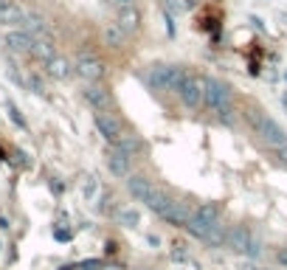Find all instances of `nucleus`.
I'll use <instances>...</instances> for the list:
<instances>
[{
	"label": "nucleus",
	"mask_w": 287,
	"mask_h": 270,
	"mask_svg": "<svg viewBox=\"0 0 287 270\" xmlns=\"http://www.w3.org/2000/svg\"><path fill=\"white\" fill-rule=\"evenodd\" d=\"M206 110H211L220 121L231 124V113H234V93L228 85H223L220 79L206 76Z\"/></svg>",
	"instance_id": "1"
},
{
	"label": "nucleus",
	"mask_w": 287,
	"mask_h": 270,
	"mask_svg": "<svg viewBox=\"0 0 287 270\" xmlns=\"http://www.w3.org/2000/svg\"><path fill=\"white\" fill-rule=\"evenodd\" d=\"M245 116H248V121H250V127H254V133L259 135L271 149H279V147H284V143H287V133L279 127L276 121H273L271 116H267V113H262V110H248Z\"/></svg>",
	"instance_id": "2"
},
{
	"label": "nucleus",
	"mask_w": 287,
	"mask_h": 270,
	"mask_svg": "<svg viewBox=\"0 0 287 270\" xmlns=\"http://www.w3.org/2000/svg\"><path fill=\"white\" fill-rule=\"evenodd\" d=\"M217 223H220V206H217V203H203V206L191 214V220L186 223V231L194 239H200V242H203L206 233L211 231Z\"/></svg>",
	"instance_id": "3"
},
{
	"label": "nucleus",
	"mask_w": 287,
	"mask_h": 270,
	"mask_svg": "<svg viewBox=\"0 0 287 270\" xmlns=\"http://www.w3.org/2000/svg\"><path fill=\"white\" fill-rule=\"evenodd\" d=\"M183 76H186V70H181V68H172V65H155V68L147 74V82H149V87H152V90H160V93H172V90L177 93Z\"/></svg>",
	"instance_id": "4"
},
{
	"label": "nucleus",
	"mask_w": 287,
	"mask_h": 270,
	"mask_svg": "<svg viewBox=\"0 0 287 270\" xmlns=\"http://www.w3.org/2000/svg\"><path fill=\"white\" fill-rule=\"evenodd\" d=\"M177 96L183 99V104L189 110H200L206 107V76H194V74H186L177 87Z\"/></svg>",
	"instance_id": "5"
},
{
	"label": "nucleus",
	"mask_w": 287,
	"mask_h": 270,
	"mask_svg": "<svg viewBox=\"0 0 287 270\" xmlns=\"http://www.w3.org/2000/svg\"><path fill=\"white\" fill-rule=\"evenodd\" d=\"M76 74H79L87 85H91V82H99L101 76H104V62H101L99 57H93V53H82L79 62H76Z\"/></svg>",
	"instance_id": "6"
},
{
	"label": "nucleus",
	"mask_w": 287,
	"mask_h": 270,
	"mask_svg": "<svg viewBox=\"0 0 287 270\" xmlns=\"http://www.w3.org/2000/svg\"><path fill=\"white\" fill-rule=\"evenodd\" d=\"M96 130H99L107 141H116V138L124 133V124H121V118H118L116 113L99 110V113H96Z\"/></svg>",
	"instance_id": "7"
},
{
	"label": "nucleus",
	"mask_w": 287,
	"mask_h": 270,
	"mask_svg": "<svg viewBox=\"0 0 287 270\" xmlns=\"http://www.w3.org/2000/svg\"><path fill=\"white\" fill-rule=\"evenodd\" d=\"M191 214H194V211H191V206L186 200H172L160 217H164L169 225H183V228H186V223L191 220Z\"/></svg>",
	"instance_id": "8"
},
{
	"label": "nucleus",
	"mask_w": 287,
	"mask_h": 270,
	"mask_svg": "<svg viewBox=\"0 0 287 270\" xmlns=\"http://www.w3.org/2000/svg\"><path fill=\"white\" fill-rule=\"evenodd\" d=\"M250 242H254V233L248 231L245 225H231L228 228V237H225V245L237 254H248Z\"/></svg>",
	"instance_id": "9"
},
{
	"label": "nucleus",
	"mask_w": 287,
	"mask_h": 270,
	"mask_svg": "<svg viewBox=\"0 0 287 270\" xmlns=\"http://www.w3.org/2000/svg\"><path fill=\"white\" fill-rule=\"evenodd\" d=\"M26 17H28V9H23V6L11 3V0L0 6V26H11V28L26 26Z\"/></svg>",
	"instance_id": "10"
},
{
	"label": "nucleus",
	"mask_w": 287,
	"mask_h": 270,
	"mask_svg": "<svg viewBox=\"0 0 287 270\" xmlns=\"http://www.w3.org/2000/svg\"><path fill=\"white\" fill-rule=\"evenodd\" d=\"M130 155L127 152H121V149H116L113 147L110 152H107V169H110V175H116V177H130Z\"/></svg>",
	"instance_id": "11"
},
{
	"label": "nucleus",
	"mask_w": 287,
	"mask_h": 270,
	"mask_svg": "<svg viewBox=\"0 0 287 270\" xmlns=\"http://www.w3.org/2000/svg\"><path fill=\"white\" fill-rule=\"evenodd\" d=\"M6 45L14 53H31L34 51V34L31 31H9L6 34Z\"/></svg>",
	"instance_id": "12"
},
{
	"label": "nucleus",
	"mask_w": 287,
	"mask_h": 270,
	"mask_svg": "<svg viewBox=\"0 0 287 270\" xmlns=\"http://www.w3.org/2000/svg\"><path fill=\"white\" fill-rule=\"evenodd\" d=\"M85 99L93 110H107V107H110V90L101 87L99 82H91L87 90H85Z\"/></svg>",
	"instance_id": "13"
},
{
	"label": "nucleus",
	"mask_w": 287,
	"mask_h": 270,
	"mask_svg": "<svg viewBox=\"0 0 287 270\" xmlns=\"http://www.w3.org/2000/svg\"><path fill=\"white\" fill-rule=\"evenodd\" d=\"M127 189H130V194L135 197L138 203H147V197L152 194V180H147L144 175H130V180H127Z\"/></svg>",
	"instance_id": "14"
},
{
	"label": "nucleus",
	"mask_w": 287,
	"mask_h": 270,
	"mask_svg": "<svg viewBox=\"0 0 287 270\" xmlns=\"http://www.w3.org/2000/svg\"><path fill=\"white\" fill-rule=\"evenodd\" d=\"M45 70H48V76H53V79H68L70 74H76V65H70L68 59H62V57H53V59L45 62Z\"/></svg>",
	"instance_id": "15"
},
{
	"label": "nucleus",
	"mask_w": 287,
	"mask_h": 270,
	"mask_svg": "<svg viewBox=\"0 0 287 270\" xmlns=\"http://www.w3.org/2000/svg\"><path fill=\"white\" fill-rule=\"evenodd\" d=\"M113 147L121 149V152H127L130 158H133V155H138V152H144V141H141L138 135H133V133H121L116 141H113Z\"/></svg>",
	"instance_id": "16"
},
{
	"label": "nucleus",
	"mask_w": 287,
	"mask_h": 270,
	"mask_svg": "<svg viewBox=\"0 0 287 270\" xmlns=\"http://www.w3.org/2000/svg\"><path fill=\"white\" fill-rule=\"evenodd\" d=\"M31 53H34L37 59H43V62H48V59L57 57L51 37H45V34H34V51H31Z\"/></svg>",
	"instance_id": "17"
},
{
	"label": "nucleus",
	"mask_w": 287,
	"mask_h": 270,
	"mask_svg": "<svg viewBox=\"0 0 287 270\" xmlns=\"http://www.w3.org/2000/svg\"><path fill=\"white\" fill-rule=\"evenodd\" d=\"M169 203H172V197L166 194L164 189H158V186H155V189H152V194L147 197V203H144V206H147L149 211H155V214H164Z\"/></svg>",
	"instance_id": "18"
},
{
	"label": "nucleus",
	"mask_w": 287,
	"mask_h": 270,
	"mask_svg": "<svg viewBox=\"0 0 287 270\" xmlns=\"http://www.w3.org/2000/svg\"><path fill=\"white\" fill-rule=\"evenodd\" d=\"M138 20H141V14L133 9V6H121V11H118V26L124 28V31H135L138 28Z\"/></svg>",
	"instance_id": "19"
},
{
	"label": "nucleus",
	"mask_w": 287,
	"mask_h": 270,
	"mask_svg": "<svg viewBox=\"0 0 287 270\" xmlns=\"http://www.w3.org/2000/svg\"><path fill=\"white\" fill-rule=\"evenodd\" d=\"M124 40H127V31H124L118 23H110V26L104 28V43H107V45L121 48V45H124Z\"/></svg>",
	"instance_id": "20"
},
{
	"label": "nucleus",
	"mask_w": 287,
	"mask_h": 270,
	"mask_svg": "<svg viewBox=\"0 0 287 270\" xmlns=\"http://www.w3.org/2000/svg\"><path fill=\"white\" fill-rule=\"evenodd\" d=\"M225 237H228V228H223V223H217L211 231L206 233V239H203V242L211 245V248H220V245H225Z\"/></svg>",
	"instance_id": "21"
},
{
	"label": "nucleus",
	"mask_w": 287,
	"mask_h": 270,
	"mask_svg": "<svg viewBox=\"0 0 287 270\" xmlns=\"http://www.w3.org/2000/svg\"><path fill=\"white\" fill-rule=\"evenodd\" d=\"M9 116H11V121H14V124H17V127H20V130H26V118L20 116V110H17V107L11 104V101H9Z\"/></svg>",
	"instance_id": "22"
},
{
	"label": "nucleus",
	"mask_w": 287,
	"mask_h": 270,
	"mask_svg": "<svg viewBox=\"0 0 287 270\" xmlns=\"http://www.w3.org/2000/svg\"><path fill=\"white\" fill-rule=\"evenodd\" d=\"M118 220H121L124 225L133 228V225H138V211H121V214H118Z\"/></svg>",
	"instance_id": "23"
},
{
	"label": "nucleus",
	"mask_w": 287,
	"mask_h": 270,
	"mask_svg": "<svg viewBox=\"0 0 287 270\" xmlns=\"http://www.w3.org/2000/svg\"><path fill=\"white\" fill-rule=\"evenodd\" d=\"M248 256H254V259H256V256H262V242L256 237H254V242H250V248H248Z\"/></svg>",
	"instance_id": "24"
},
{
	"label": "nucleus",
	"mask_w": 287,
	"mask_h": 270,
	"mask_svg": "<svg viewBox=\"0 0 287 270\" xmlns=\"http://www.w3.org/2000/svg\"><path fill=\"white\" fill-rule=\"evenodd\" d=\"M28 87H31L34 93H43V82H40L37 76H31V79H28Z\"/></svg>",
	"instance_id": "25"
},
{
	"label": "nucleus",
	"mask_w": 287,
	"mask_h": 270,
	"mask_svg": "<svg viewBox=\"0 0 287 270\" xmlns=\"http://www.w3.org/2000/svg\"><path fill=\"white\" fill-rule=\"evenodd\" d=\"M93 191H96V177H87V183H85V194H87V197H93Z\"/></svg>",
	"instance_id": "26"
},
{
	"label": "nucleus",
	"mask_w": 287,
	"mask_h": 270,
	"mask_svg": "<svg viewBox=\"0 0 287 270\" xmlns=\"http://www.w3.org/2000/svg\"><path fill=\"white\" fill-rule=\"evenodd\" d=\"M276 158H279V160H282V164L287 166V143H284V147H279V149H276Z\"/></svg>",
	"instance_id": "27"
},
{
	"label": "nucleus",
	"mask_w": 287,
	"mask_h": 270,
	"mask_svg": "<svg viewBox=\"0 0 287 270\" xmlns=\"http://www.w3.org/2000/svg\"><path fill=\"white\" fill-rule=\"evenodd\" d=\"M276 259H279V265H282V267L287 270V248H282V250H279V254H276Z\"/></svg>",
	"instance_id": "28"
},
{
	"label": "nucleus",
	"mask_w": 287,
	"mask_h": 270,
	"mask_svg": "<svg viewBox=\"0 0 287 270\" xmlns=\"http://www.w3.org/2000/svg\"><path fill=\"white\" fill-rule=\"evenodd\" d=\"M82 267H85V270H96V267H101V262H85Z\"/></svg>",
	"instance_id": "29"
},
{
	"label": "nucleus",
	"mask_w": 287,
	"mask_h": 270,
	"mask_svg": "<svg viewBox=\"0 0 287 270\" xmlns=\"http://www.w3.org/2000/svg\"><path fill=\"white\" fill-rule=\"evenodd\" d=\"M118 6H133V0H116Z\"/></svg>",
	"instance_id": "30"
},
{
	"label": "nucleus",
	"mask_w": 287,
	"mask_h": 270,
	"mask_svg": "<svg viewBox=\"0 0 287 270\" xmlns=\"http://www.w3.org/2000/svg\"><path fill=\"white\" fill-rule=\"evenodd\" d=\"M282 104H284V110H287V93H284V99H282Z\"/></svg>",
	"instance_id": "31"
},
{
	"label": "nucleus",
	"mask_w": 287,
	"mask_h": 270,
	"mask_svg": "<svg viewBox=\"0 0 287 270\" xmlns=\"http://www.w3.org/2000/svg\"><path fill=\"white\" fill-rule=\"evenodd\" d=\"M3 3H9V0H0V6H3Z\"/></svg>",
	"instance_id": "32"
}]
</instances>
